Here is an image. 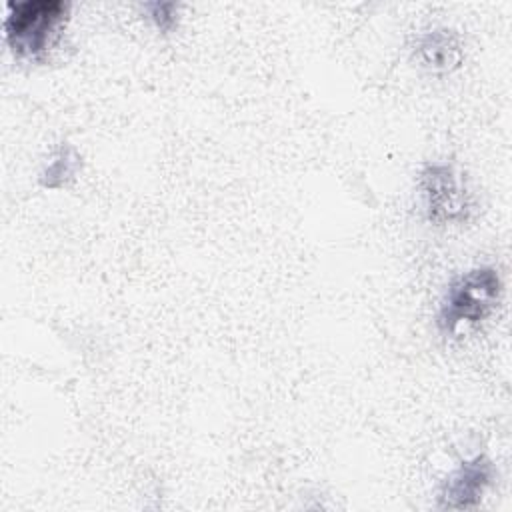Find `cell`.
<instances>
[{
	"instance_id": "1",
	"label": "cell",
	"mask_w": 512,
	"mask_h": 512,
	"mask_svg": "<svg viewBox=\"0 0 512 512\" xmlns=\"http://www.w3.org/2000/svg\"><path fill=\"white\" fill-rule=\"evenodd\" d=\"M6 8V42L18 58H40L70 12V4L62 0L8 2Z\"/></svg>"
},
{
	"instance_id": "2",
	"label": "cell",
	"mask_w": 512,
	"mask_h": 512,
	"mask_svg": "<svg viewBox=\"0 0 512 512\" xmlns=\"http://www.w3.org/2000/svg\"><path fill=\"white\" fill-rule=\"evenodd\" d=\"M502 294V280L496 268H472L456 278L438 312V328L442 334H452L462 322L476 324L484 320L498 304Z\"/></svg>"
},
{
	"instance_id": "3",
	"label": "cell",
	"mask_w": 512,
	"mask_h": 512,
	"mask_svg": "<svg viewBox=\"0 0 512 512\" xmlns=\"http://www.w3.org/2000/svg\"><path fill=\"white\" fill-rule=\"evenodd\" d=\"M420 190L430 222L446 224L468 220L470 200L452 166L426 164L420 172Z\"/></svg>"
},
{
	"instance_id": "4",
	"label": "cell",
	"mask_w": 512,
	"mask_h": 512,
	"mask_svg": "<svg viewBox=\"0 0 512 512\" xmlns=\"http://www.w3.org/2000/svg\"><path fill=\"white\" fill-rule=\"evenodd\" d=\"M494 466L492 462L480 454L472 460H464L442 484L440 502L442 510H468L474 508L488 484L492 482Z\"/></svg>"
},
{
	"instance_id": "5",
	"label": "cell",
	"mask_w": 512,
	"mask_h": 512,
	"mask_svg": "<svg viewBox=\"0 0 512 512\" xmlns=\"http://www.w3.org/2000/svg\"><path fill=\"white\" fill-rule=\"evenodd\" d=\"M414 54L430 72H450L462 60L460 36L450 28H432L416 38Z\"/></svg>"
},
{
	"instance_id": "6",
	"label": "cell",
	"mask_w": 512,
	"mask_h": 512,
	"mask_svg": "<svg viewBox=\"0 0 512 512\" xmlns=\"http://www.w3.org/2000/svg\"><path fill=\"white\" fill-rule=\"evenodd\" d=\"M80 170H82V156L72 144L62 142L54 150L46 168L40 172V186L48 190L66 188L70 182L76 180V174Z\"/></svg>"
},
{
	"instance_id": "7",
	"label": "cell",
	"mask_w": 512,
	"mask_h": 512,
	"mask_svg": "<svg viewBox=\"0 0 512 512\" xmlns=\"http://www.w3.org/2000/svg\"><path fill=\"white\" fill-rule=\"evenodd\" d=\"M146 10L150 12V18L154 20V24L168 32L176 26V18H178V4L174 2H150L146 4Z\"/></svg>"
}]
</instances>
